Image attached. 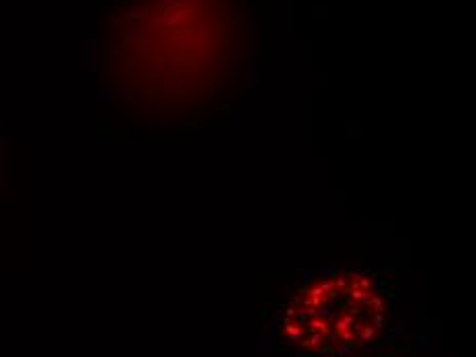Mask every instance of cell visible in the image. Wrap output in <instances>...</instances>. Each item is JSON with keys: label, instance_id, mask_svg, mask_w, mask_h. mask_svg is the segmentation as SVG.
Wrapping results in <instances>:
<instances>
[{"label": "cell", "instance_id": "cell-1", "mask_svg": "<svg viewBox=\"0 0 476 357\" xmlns=\"http://www.w3.org/2000/svg\"><path fill=\"white\" fill-rule=\"evenodd\" d=\"M392 331V302L384 283L367 271L316 275L287 300L281 341L304 357L367 353Z\"/></svg>", "mask_w": 476, "mask_h": 357}, {"label": "cell", "instance_id": "cell-2", "mask_svg": "<svg viewBox=\"0 0 476 357\" xmlns=\"http://www.w3.org/2000/svg\"><path fill=\"white\" fill-rule=\"evenodd\" d=\"M321 357H399V355H380V353H349V355H321Z\"/></svg>", "mask_w": 476, "mask_h": 357}]
</instances>
